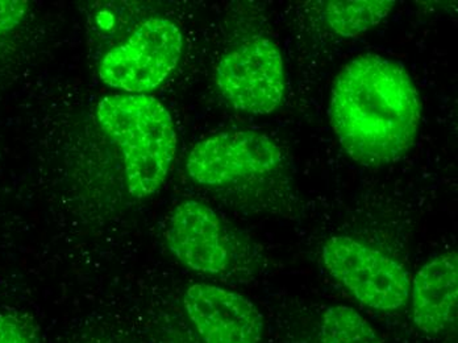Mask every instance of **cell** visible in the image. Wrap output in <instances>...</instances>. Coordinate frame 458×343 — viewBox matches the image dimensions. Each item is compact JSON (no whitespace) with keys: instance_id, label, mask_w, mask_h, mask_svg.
<instances>
[{"instance_id":"3957f363","label":"cell","mask_w":458,"mask_h":343,"mask_svg":"<svg viewBox=\"0 0 458 343\" xmlns=\"http://www.w3.org/2000/svg\"><path fill=\"white\" fill-rule=\"evenodd\" d=\"M183 38L169 19L150 18L136 28L125 43L111 49L99 65L108 86L130 94L155 90L177 68Z\"/></svg>"},{"instance_id":"30bf717a","label":"cell","mask_w":458,"mask_h":343,"mask_svg":"<svg viewBox=\"0 0 458 343\" xmlns=\"http://www.w3.org/2000/svg\"><path fill=\"white\" fill-rule=\"evenodd\" d=\"M395 7L390 0H331L321 7L324 21L336 35L356 38L368 32L389 16Z\"/></svg>"},{"instance_id":"7a4b0ae2","label":"cell","mask_w":458,"mask_h":343,"mask_svg":"<svg viewBox=\"0 0 458 343\" xmlns=\"http://www.w3.org/2000/svg\"><path fill=\"white\" fill-rule=\"evenodd\" d=\"M98 122L124 153L131 196L156 193L170 171L177 150L172 116L147 94H114L100 100Z\"/></svg>"},{"instance_id":"4fadbf2b","label":"cell","mask_w":458,"mask_h":343,"mask_svg":"<svg viewBox=\"0 0 458 343\" xmlns=\"http://www.w3.org/2000/svg\"><path fill=\"white\" fill-rule=\"evenodd\" d=\"M0 343H35V339L21 320L0 314Z\"/></svg>"},{"instance_id":"8992f818","label":"cell","mask_w":458,"mask_h":343,"mask_svg":"<svg viewBox=\"0 0 458 343\" xmlns=\"http://www.w3.org/2000/svg\"><path fill=\"white\" fill-rule=\"evenodd\" d=\"M282 150L256 131H231L199 141L187 158L190 178L200 185L220 186L275 171Z\"/></svg>"},{"instance_id":"9c48e42d","label":"cell","mask_w":458,"mask_h":343,"mask_svg":"<svg viewBox=\"0 0 458 343\" xmlns=\"http://www.w3.org/2000/svg\"><path fill=\"white\" fill-rule=\"evenodd\" d=\"M412 319L428 336L445 333L457 320L458 256L441 253L416 273L411 287Z\"/></svg>"},{"instance_id":"8fae6325","label":"cell","mask_w":458,"mask_h":343,"mask_svg":"<svg viewBox=\"0 0 458 343\" xmlns=\"http://www.w3.org/2000/svg\"><path fill=\"white\" fill-rule=\"evenodd\" d=\"M319 343H382V339L354 309L335 305L321 317Z\"/></svg>"},{"instance_id":"5b68a950","label":"cell","mask_w":458,"mask_h":343,"mask_svg":"<svg viewBox=\"0 0 458 343\" xmlns=\"http://www.w3.org/2000/svg\"><path fill=\"white\" fill-rule=\"evenodd\" d=\"M215 80L232 107L253 116H267L284 100V58L273 41L253 39L223 56Z\"/></svg>"},{"instance_id":"6da1fadb","label":"cell","mask_w":458,"mask_h":343,"mask_svg":"<svg viewBox=\"0 0 458 343\" xmlns=\"http://www.w3.org/2000/svg\"><path fill=\"white\" fill-rule=\"evenodd\" d=\"M420 96L407 69L378 55H361L335 78L329 121L345 152L357 163H395L415 143Z\"/></svg>"},{"instance_id":"277c9868","label":"cell","mask_w":458,"mask_h":343,"mask_svg":"<svg viewBox=\"0 0 458 343\" xmlns=\"http://www.w3.org/2000/svg\"><path fill=\"white\" fill-rule=\"evenodd\" d=\"M321 258L327 270L369 308L396 311L409 301V273L382 251L351 236H332L324 244Z\"/></svg>"},{"instance_id":"ba28073f","label":"cell","mask_w":458,"mask_h":343,"mask_svg":"<svg viewBox=\"0 0 458 343\" xmlns=\"http://www.w3.org/2000/svg\"><path fill=\"white\" fill-rule=\"evenodd\" d=\"M173 255L187 269L219 275L231 263V247L219 216L199 201L187 200L173 211L166 230Z\"/></svg>"},{"instance_id":"7c38bea8","label":"cell","mask_w":458,"mask_h":343,"mask_svg":"<svg viewBox=\"0 0 458 343\" xmlns=\"http://www.w3.org/2000/svg\"><path fill=\"white\" fill-rule=\"evenodd\" d=\"M24 0H0V36L7 35L24 21L28 13Z\"/></svg>"},{"instance_id":"52a82bcc","label":"cell","mask_w":458,"mask_h":343,"mask_svg":"<svg viewBox=\"0 0 458 343\" xmlns=\"http://www.w3.org/2000/svg\"><path fill=\"white\" fill-rule=\"evenodd\" d=\"M183 306L205 343H259L264 336V316L237 292L194 284L184 292Z\"/></svg>"}]
</instances>
